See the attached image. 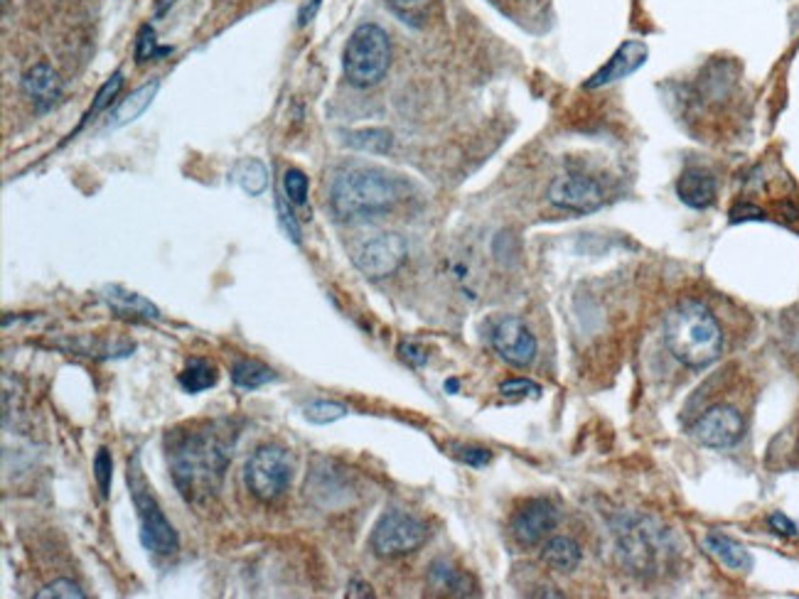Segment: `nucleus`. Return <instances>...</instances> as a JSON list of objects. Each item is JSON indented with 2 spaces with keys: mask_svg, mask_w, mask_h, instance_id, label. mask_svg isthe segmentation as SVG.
I'll list each match as a JSON object with an SVG mask.
<instances>
[{
  "mask_svg": "<svg viewBox=\"0 0 799 599\" xmlns=\"http://www.w3.org/2000/svg\"><path fill=\"white\" fill-rule=\"evenodd\" d=\"M167 462L177 491L187 503L217 497L232 462V433L224 423L190 425L167 435Z\"/></svg>",
  "mask_w": 799,
  "mask_h": 599,
  "instance_id": "obj_1",
  "label": "nucleus"
},
{
  "mask_svg": "<svg viewBox=\"0 0 799 599\" xmlns=\"http://www.w3.org/2000/svg\"><path fill=\"white\" fill-rule=\"evenodd\" d=\"M664 341L684 366L703 369L721 357L723 332L703 302L684 300L666 315Z\"/></svg>",
  "mask_w": 799,
  "mask_h": 599,
  "instance_id": "obj_2",
  "label": "nucleus"
},
{
  "mask_svg": "<svg viewBox=\"0 0 799 599\" xmlns=\"http://www.w3.org/2000/svg\"><path fill=\"white\" fill-rule=\"evenodd\" d=\"M407 197V183L377 167H354L335 177L330 207L340 219L384 214Z\"/></svg>",
  "mask_w": 799,
  "mask_h": 599,
  "instance_id": "obj_3",
  "label": "nucleus"
},
{
  "mask_svg": "<svg viewBox=\"0 0 799 599\" xmlns=\"http://www.w3.org/2000/svg\"><path fill=\"white\" fill-rule=\"evenodd\" d=\"M391 64L389 35L379 25H360L345 47V77L357 89H370L387 77Z\"/></svg>",
  "mask_w": 799,
  "mask_h": 599,
  "instance_id": "obj_4",
  "label": "nucleus"
},
{
  "mask_svg": "<svg viewBox=\"0 0 799 599\" xmlns=\"http://www.w3.org/2000/svg\"><path fill=\"white\" fill-rule=\"evenodd\" d=\"M128 484H130V497H134V507L138 513V523H140V544H143L150 553H155V556H173L177 546H180V538H177V531L173 528V523L165 519L160 503L155 501L153 494H150L148 484L143 479V472H140L138 467V458L128 462Z\"/></svg>",
  "mask_w": 799,
  "mask_h": 599,
  "instance_id": "obj_5",
  "label": "nucleus"
},
{
  "mask_svg": "<svg viewBox=\"0 0 799 599\" xmlns=\"http://www.w3.org/2000/svg\"><path fill=\"white\" fill-rule=\"evenodd\" d=\"M294 458L290 452L278 445H263L251 454L247 467H244V479H247L249 491L263 503H271L284 497L290 482H294Z\"/></svg>",
  "mask_w": 799,
  "mask_h": 599,
  "instance_id": "obj_6",
  "label": "nucleus"
},
{
  "mask_svg": "<svg viewBox=\"0 0 799 599\" xmlns=\"http://www.w3.org/2000/svg\"><path fill=\"white\" fill-rule=\"evenodd\" d=\"M428 538V526L403 511H389L372 531V550L382 558H401L419 550Z\"/></svg>",
  "mask_w": 799,
  "mask_h": 599,
  "instance_id": "obj_7",
  "label": "nucleus"
},
{
  "mask_svg": "<svg viewBox=\"0 0 799 599\" xmlns=\"http://www.w3.org/2000/svg\"><path fill=\"white\" fill-rule=\"evenodd\" d=\"M409 246L399 234H379L377 239L366 241L354 255L357 271L366 278H387V275L397 273L403 261H407Z\"/></svg>",
  "mask_w": 799,
  "mask_h": 599,
  "instance_id": "obj_8",
  "label": "nucleus"
},
{
  "mask_svg": "<svg viewBox=\"0 0 799 599\" xmlns=\"http://www.w3.org/2000/svg\"><path fill=\"white\" fill-rule=\"evenodd\" d=\"M549 202L576 214H588L603 207L606 192L594 177L561 175L549 185Z\"/></svg>",
  "mask_w": 799,
  "mask_h": 599,
  "instance_id": "obj_9",
  "label": "nucleus"
},
{
  "mask_svg": "<svg viewBox=\"0 0 799 599\" xmlns=\"http://www.w3.org/2000/svg\"><path fill=\"white\" fill-rule=\"evenodd\" d=\"M746 433V421L733 405H713L694 423V437L713 450H726Z\"/></svg>",
  "mask_w": 799,
  "mask_h": 599,
  "instance_id": "obj_10",
  "label": "nucleus"
},
{
  "mask_svg": "<svg viewBox=\"0 0 799 599\" xmlns=\"http://www.w3.org/2000/svg\"><path fill=\"white\" fill-rule=\"evenodd\" d=\"M490 341L497 354L516 369L529 366L537 357V339L520 317H504L497 322Z\"/></svg>",
  "mask_w": 799,
  "mask_h": 599,
  "instance_id": "obj_11",
  "label": "nucleus"
},
{
  "mask_svg": "<svg viewBox=\"0 0 799 599\" xmlns=\"http://www.w3.org/2000/svg\"><path fill=\"white\" fill-rule=\"evenodd\" d=\"M559 523V511L547 499H532L512 516V536L520 546H539Z\"/></svg>",
  "mask_w": 799,
  "mask_h": 599,
  "instance_id": "obj_12",
  "label": "nucleus"
},
{
  "mask_svg": "<svg viewBox=\"0 0 799 599\" xmlns=\"http://www.w3.org/2000/svg\"><path fill=\"white\" fill-rule=\"evenodd\" d=\"M647 57H650V50H647L645 42L639 40L623 42L617 47V52L586 82V89H603L608 84L627 79L629 74H635L639 66L647 62Z\"/></svg>",
  "mask_w": 799,
  "mask_h": 599,
  "instance_id": "obj_13",
  "label": "nucleus"
},
{
  "mask_svg": "<svg viewBox=\"0 0 799 599\" xmlns=\"http://www.w3.org/2000/svg\"><path fill=\"white\" fill-rule=\"evenodd\" d=\"M23 91H25V97L33 101L37 113H47L58 107L62 99V79L50 64L40 62V64H35L33 70L25 72Z\"/></svg>",
  "mask_w": 799,
  "mask_h": 599,
  "instance_id": "obj_14",
  "label": "nucleus"
},
{
  "mask_svg": "<svg viewBox=\"0 0 799 599\" xmlns=\"http://www.w3.org/2000/svg\"><path fill=\"white\" fill-rule=\"evenodd\" d=\"M716 179H713L711 173L699 167L686 170V173L679 177L676 183V195H679L682 202L691 209H709L713 202H716Z\"/></svg>",
  "mask_w": 799,
  "mask_h": 599,
  "instance_id": "obj_15",
  "label": "nucleus"
},
{
  "mask_svg": "<svg viewBox=\"0 0 799 599\" xmlns=\"http://www.w3.org/2000/svg\"><path fill=\"white\" fill-rule=\"evenodd\" d=\"M103 300H107L111 310H116L121 317H134V320H146V322L160 320V310L153 305V302L146 300L143 295H138L134 290L121 288V285H109V288H103Z\"/></svg>",
  "mask_w": 799,
  "mask_h": 599,
  "instance_id": "obj_16",
  "label": "nucleus"
},
{
  "mask_svg": "<svg viewBox=\"0 0 799 599\" xmlns=\"http://www.w3.org/2000/svg\"><path fill=\"white\" fill-rule=\"evenodd\" d=\"M428 583L434 589H438L440 595L448 597H470L475 595V583L470 579L463 570L453 567L446 560H436L434 565L428 570Z\"/></svg>",
  "mask_w": 799,
  "mask_h": 599,
  "instance_id": "obj_17",
  "label": "nucleus"
},
{
  "mask_svg": "<svg viewBox=\"0 0 799 599\" xmlns=\"http://www.w3.org/2000/svg\"><path fill=\"white\" fill-rule=\"evenodd\" d=\"M158 89H160V82L158 79L148 82L140 89H136L134 93H130L128 99H124V101L118 103V109L114 113H111V118H109L107 126L109 128H124V126H128V123H134L136 118L143 116L146 109L150 107V103H153Z\"/></svg>",
  "mask_w": 799,
  "mask_h": 599,
  "instance_id": "obj_18",
  "label": "nucleus"
},
{
  "mask_svg": "<svg viewBox=\"0 0 799 599\" xmlns=\"http://www.w3.org/2000/svg\"><path fill=\"white\" fill-rule=\"evenodd\" d=\"M623 553L629 565L639 570V573H647V567L652 570L654 565L657 540L652 534H647L645 528H629L623 540Z\"/></svg>",
  "mask_w": 799,
  "mask_h": 599,
  "instance_id": "obj_19",
  "label": "nucleus"
},
{
  "mask_svg": "<svg viewBox=\"0 0 799 599\" xmlns=\"http://www.w3.org/2000/svg\"><path fill=\"white\" fill-rule=\"evenodd\" d=\"M541 558H544V563H547L551 570H557V573H573V570L580 565V548L576 540L557 536V538H551L547 546H544Z\"/></svg>",
  "mask_w": 799,
  "mask_h": 599,
  "instance_id": "obj_20",
  "label": "nucleus"
},
{
  "mask_svg": "<svg viewBox=\"0 0 799 599\" xmlns=\"http://www.w3.org/2000/svg\"><path fill=\"white\" fill-rule=\"evenodd\" d=\"M703 544H707L711 556H716L721 563L731 570H740V573H746V570L753 567V558H750L748 550L738 546L736 540H731L721 534H709Z\"/></svg>",
  "mask_w": 799,
  "mask_h": 599,
  "instance_id": "obj_21",
  "label": "nucleus"
},
{
  "mask_svg": "<svg viewBox=\"0 0 799 599\" xmlns=\"http://www.w3.org/2000/svg\"><path fill=\"white\" fill-rule=\"evenodd\" d=\"M276 378L278 376L274 369H269L266 364H261V361H253V359H241L232 369L234 386L244 388V391H257V388L261 386L274 384Z\"/></svg>",
  "mask_w": 799,
  "mask_h": 599,
  "instance_id": "obj_22",
  "label": "nucleus"
},
{
  "mask_svg": "<svg viewBox=\"0 0 799 599\" xmlns=\"http://www.w3.org/2000/svg\"><path fill=\"white\" fill-rule=\"evenodd\" d=\"M217 378H220L217 366H214L212 361L192 359V361H187V366L180 374V386L187 394H200L217 384Z\"/></svg>",
  "mask_w": 799,
  "mask_h": 599,
  "instance_id": "obj_23",
  "label": "nucleus"
},
{
  "mask_svg": "<svg viewBox=\"0 0 799 599\" xmlns=\"http://www.w3.org/2000/svg\"><path fill=\"white\" fill-rule=\"evenodd\" d=\"M234 179H237L244 192L251 197L263 195V189L269 187V170L257 158H247L234 167Z\"/></svg>",
  "mask_w": 799,
  "mask_h": 599,
  "instance_id": "obj_24",
  "label": "nucleus"
},
{
  "mask_svg": "<svg viewBox=\"0 0 799 599\" xmlns=\"http://www.w3.org/2000/svg\"><path fill=\"white\" fill-rule=\"evenodd\" d=\"M345 142L354 150H362V153H387L394 146V138L384 128H364L345 133Z\"/></svg>",
  "mask_w": 799,
  "mask_h": 599,
  "instance_id": "obj_25",
  "label": "nucleus"
},
{
  "mask_svg": "<svg viewBox=\"0 0 799 599\" xmlns=\"http://www.w3.org/2000/svg\"><path fill=\"white\" fill-rule=\"evenodd\" d=\"M347 413H350V408L335 401H313L303 408L305 421L315 425H330L335 421H342Z\"/></svg>",
  "mask_w": 799,
  "mask_h": 599,
  "instance_id": "obj_26",
  "label": "nucleus"
},
{
  "mask_svg": "<svg viewBox=\"0 0 799 599\" xmlns=\"http://www.w3.org/2000/svg\"><path fill=\"white\" fill-rule=\"evenodd\" d=\"M171 52H173L171 47H160V45H158L153 27H150V25H143V27H140L138 40H136V62H138V64H146V62L160 60V57H165V54H171Z\"/></svg>",
  "mask_w": 799,
  "mask_h": 599,
  "instance_id": "obj_27",
  "label": "nucleus"
},
{
  "mask_svg": "<svg viewBox=\"0 0 799 599\" xmlns=\"http://www.w3.org/2000/svg\"><path fill=\"white\" fill-rule=\"evenodd\" d=\"M430 0H389V8L397 13L403 23L413 27H421L426 21Z\"/></svg>",
  "mask_w": 799,
  "mask_h": 599,
  "instance_id": "obj_28",
  "label": "nucleus"
},
{
  "mask_svg": "<svg viewBox=\"0 0 799 599\" xmlns=\"http://www.w3.org/2000/svg\"><path fill=\"white\" fill-rule=\"evenodd\" d=\"M121 87H124V74L116 72L114 77H111V79H109L107 84H103V87L99 89L97 99H93L91 109H89V113H87V121H89V118H93V116H99L101 111H107V109L111 107V103H114V99L118 97Z\"/></svg>",
  "mask_w": 799,
  "mask_h": 599,
  "instance_id": "obj_29",
  "label": "nucleus"
},
{
  "mask_svg": "<svg viewBox=\"0 0 799 599\" xmlns=\"http://www.w3.org/2000/svg\"><path fill=\"white\" fill-rule=\"evenodd\" d=\"M111 477H114V460H111V452L107 447H99L97 458H93V479H97L103 499L109 497Z\"/></svg>",
  "mask_w": 799,
  "mask_h": 599,
  "instance_id": "obj_30",
  "label": "nucleus"
},
{
  "mask_svg": "<svg viewBox=\"0 0 799 599\" xmlns=\"http://www.w3.org/2000/svg\"><path fill=\"white\" fill-rule=\"evenodd\" d=\"M284 189L288 199L294 204H305L308 199V189H310V183H308V175L303 173V170H296L290 167L284 173Z\"/></svg>",
  "mask_w": 799,
  "mask_h": 599,
  "instance_id": "obj_31",
  "label": "nucleus"
},
{
  "mask_svg": "<svg viewBox=\"0 0 799 599\" xmlns=\"http://www.w3.org/2000/svg\"><path fill=\"white\" fill-rule=\"evenodd\" d=\"M84 599L87 595L82 592L79 585H74L72 579H54L52 585L42 587L40 592H35V599Z\"/></svg>",
  "mask_w": 799,
  "mask_h": 599,
  "instance_id": "obj_32",
  "label": "nucleus"
},
{
  "mask_svg": "<svg viewBox=\"0 0 799 599\" xmlns=\"http://www.w3.org/2000/svg\"><path fill=\"white\" fill-rule=\"evenodd\" d=\"M500 394L507 398H524V396H539L541 386L529 382V378H510L500 386Z\"/></svg>",
  "mask_w": 799,
  "mask_h": 599,
  "instance_id": "obj_33",
  "label": "nucleus"
},
{
  "mask_svg": "<svg viewBox=\"0 0 799 599\" xmlns=\"http://www.w3.org/2000/svg\"><path fill=\"white\" fill-rule=\"evenodd\" d=\"M455 458L470 464V467H485V464L492 462V452L485 450V447H458Z\"/></svg>",
  "mask_w": 799,
  "mask_h": 599,
  "instance_id": "obj_34",
  "label": "nucleus"
},
{
  "mask_svg": "<svg viewBox=\"0 0 799 599\" xmlns=\"http://www.w3.org/2000/svg\"><path fill=\"white\" fill-rule=\"evenodd\" d=\"M399 354H401V359L403 361H407V364H411V366H423V364H426V361H428V354H426V351H423L419 345H413V341H403V345L399 347Z\"/></svg>",
  "mask_w": 799,
  "mask_h": 599,
  "instance_id": "obj_35",
  "label": "nucleus"
},
{
  "mask_svg": "<svg viewBox=\"0 0 799 599\" xmlns=\"http://www.w3.org/2000/svg\"><path fill=\"white\" fill-rule=\"evenodd\" d=\"M278 216H280V224H284L286 234H288L290 239H294L296 244H300V226H298V222L294 219V212H290V209L286 207L284 199H278Z\"/></svg>",
  "mask_w": 799,
  "mask_h": 599,
  "instance_id": "obj_36",
  "label": "nucleus"
},
{
  "mask_svg": "<svg viewBox=\"0 0 799 599\" xmlns=\"http://www.w3.org/2000/svg\"><path fill=\"white\" fill-rule=\"evenodd\" d=\"M770 528L779 536H797V526L785 516V513H773V516H770Z\"/></svg>",
  "mask_w": 799,
  "mask_h": 599,
  "instance_id": "obj_37",
  "label": "nucleus"
},
{
  "mask_svg": "<svg viewBox=\"0 0 799 599\" xmlns=\"http://www.w3.org/2000/svg\"><path fill=\"white\" fill-rule=\"evenodd\" d=\"M746 219H765V214L753 204H738L731 209V222H746Z\"/></svg>",
  "mask_w": 799,
  "mask_h": 599,
  "instance_id": "obj_38",
  "label": "nucleus"
},
{
  "mask_svg": "<svg viewBox=\"0 0 799 599\" xmlns=\"http://www.w3.org/2000/svg\"><path fill=\"white\" fill-rule=\"evenodd\" d=\"M317 8H320V0H310V3H305L303 8H300V15H298V25H300V27H303V25H308L310 21H313V17H315V13H317Z\"/></svg>",
  "mask_w": 799,
  "mask_h": 599,
  "instance_id": "obj_39",
  "label": "nucleus"
},
{
  "mask_svg": "<svg viewBox=\"0 0 799 599\" xmlns=\"http://www.w3.org/2000/svg\"><path fill=\"white\" fill-rule=\"evenodd\" d=\"M347 595H350V597H372V589H370V585L357 583V579H354V583L350 585V589H347Z\"/></svg>",
  "mask_w": 799,
  "mask_h": 599,
  "instance_id": "obj_40",
  "label": "nucleus"
},
{
  "mask_svg": "<svg viewBox=\"0 0 799 599\" xmlns=\"http://www.w3.org/2000/svg\"><path fill=\"white\" fill-rule=\"evenodd\" d=\"M446 388H448V391H455V388H458V382H448V384H446Z\"/></svg>",
  "mask_w": 799,
  "mask_h": 599,
  "instance_id": "obj_41",
  "label": "nucleus"
},
{
  "mask_svg": "<svg viewBox=\"0 0 799 599\" xmlns=\"http://www.w3.org/2000/svg\"><path fill=\"white\" fill-rule=\"evenodd\" d=\"M3 3H8V0H3Z\"/></svg>",
  "mask_w": 799,
  "mask_h": 599,
  "instance_id": "obj_42",
  "label": "nucleus"
}]
</instances>
